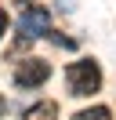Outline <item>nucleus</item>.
<instances>
[{
  "label": "nucleus",
  "mask_w": 116,
  "mask_h": 120,
  "mask_svg": "<svg viewBox=\"0 0 116 120\" xmlns=\"http://www.w3.org/2000/svg\"><path fill=\"white\" fill-rule=\"evenodd\" d=\"M25 120H58V102H51V98L36 102L33 109L25 113Z\"/></svg>",
  "instance_id": "4"
},
{
  "label": "nucleus",
  "mask_w": 116,
  "mask_h": 120,
  "mask_svg": "<svg viewBox=\"0 0 116 120\" xmlns=\"http://www.w3.org/2000/svg\"><path fill=\"white\" fill-rule=\"evenodd\" d=\"M72 120H112V109L109 105H91V109H80Z\"/></svg>",
  "instance_id": "5"
},
{
  "label": "nucleus",
  "mask_w": 116,
  "mask_h": 120,
  "mask_svg": "<svg viewBox=\"0 0 116 120\" xmlns=\"http://www.w3.org/2000/svg\"><path fill=\"white\" fill-rule=\"evenodd\" d=\"M47 76H51V66L44 58H25L14 69V84L18 87H40V84H47Z\"/></svg>",
  "instance_id": "3"
},
{
  "label": "nucleus",
  "mask_w": 116,
  "mask_h": 120,
  "mask_svg": "<svg viewBox=\"0 0 116 120\" xmlns=\"http://www.w3.org/2000/svg\"><path fill=\"white\" fill-rule=\"evenodd\" d=\"M4 29H7V11L0 8V37H4Z\"/></svg>",
  "instance_id": "6"
},
{
  "label": "nucleus",
  "mask_w": 116,
  "mask_h": 120,
  "mask_svg": "<svg viewBox=\"0 0 116 120\" xmlns=\"http://www.w3.org/2000/svg\"><path fill=\"white\" fill-rule=\"evenodd\" d=\"M44 33H51V15L44 8L25 4V11H22V18H18V37L22 40H36V37H44Z\"/></svg>",
  "instance_id": "2"
},
{
  "label": "nucleus",
  "mask_w": 116,
  "mask_h": 120,
  "mask_svg": "<svg viewBox=\"0 0 116 120\" xmlns=\"http://www.w3.org/2000/svg\"><path fill=\"white\" fill-rule=\"evenodd\" d=\"M4 113H7V102H4V95H0V116H4Z\"/></svg>",
  "instance_id": "7"
},
{
  "label": "nucleus",
  "mask_w": 116,
  "mask_h": 120,
  "mask_svg": "<svg viewBox=\"0 0 116 120\" xmlns=\"http://www.w3.org/2000/svg\"><path fill=\"white\" fill-rule=\"evenodd\" d=\"M65 84H69V95H76V98L94 95V91L102 87V69H98V62H91V58L72 62V66L65 69Z\"/></svg>",
  "instance_id": "1"
}]
</instances>
